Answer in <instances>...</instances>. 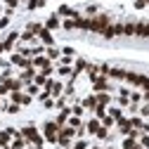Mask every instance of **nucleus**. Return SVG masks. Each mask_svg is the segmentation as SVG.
Wrapping results in <instances>:
<instances>
[{
    "mask_svg": "<svg viewBox=\"0 0 149 149\" xmlns=\"http://www.w3.org/2000/svg\"><path fill=\"white\" fill-rule=\"evenodd\" d=\"M69 125H71V128H81V118H78V116H73V118L69 121Z\"/></svg>",
    "mask_w": 149,
    "mask_h": 149,
    "instance_id": "25",
    "label": "nucleus"
},
{
    "mask_svg": "<svg viewBox=\"0 0 149 149\" xmlns=\"http://www.w3.org/2000/svg\"><path fill=\"white\" fill-rule=\"evenodd\" d=\"M10 97H12V102H14V104H29V102H31V97H29V95H24V92H19V90H14Z\"/></svg>",
    "mask_w": 149,
    "mask_h": 149,
    "instance_id": "4",
    "label": "nucleus"
},
{
    "mask_svg": "<svg viewBox=\"0 0 149 149\" xmlns=\"http://www.w3.org/2000/svg\"><path fill=\"white\" fill-rule=\"evenodd\" d=\"M22 135H24L29 142H33L36 147H40V144H43V135H38V130H36L33 125H26V128L22 130Z\"/></svg>",
    "mask_w": 149,
    "mask_h": 149,
    "instance_id": "2",
    "label": "nucleus"
},
{
    "mask_svg": "<svg viewBox=\"0 0 149 149\" xmlns=\"http://www.w3.org/2000/svg\"><path fill=\"white\" fill-rule=\"evenodd\" d=\"M10 24V19H7V17H0V29H5Z\"/></svg>",
    "mask_w": 149,
    "mask_h": 149,
    "instance_id": "38",
    "label": "nucleus"
},
{
    "mask_svg": "<svg viewBox=\"0 0 149 149\" xmlns=\"http://www.w3.org/2000/svg\"><path fill=\"white\" fill-rule=\"evenodd\" d=\"M142 3H144V5H147V3H149V0H142Z\"/></svg>",
    "mask_w": 149,
    "mask_h": 149,
    "instance_id": "47",
    "label": "nucleus"
},
{
    "mask_svg": "<svg viewBox=\"0 0 149 149\" xmlns=\"http://www.w3.org/2000/svg\"><path fill=\"white\" fill-rule=\"evenodd\" d=\"M29 95H38V85H29Z\"/></svg>",
    "mask_w": 149,
    "mask_h": 149,
    "instance_id": "37",
    "label": "nucleus"
},
{
    "mask_svg": "<svg viewBox=\"0 0 149 149\" xmlns=\"http://www.w3.org/2000/svg\"><path fill=\"white\" fill-rule=\"evenodd\" d=\"M97 71H100L97 66H88V73H90V81H95V78H97Z\"/></svg>",
    "mask_w": 149,
    "mask_h": 149,
    "instance_id": "23",
    "label": "nucleus"
},
{
    "mask_svg": "<svg viewBox=\"0 0 149 149\" xmlns=\"http://www.w3.org/2000/svg\"><path fill=\"white\" fill-rule=\"evenodd\" d=\"M83 107H85V109H95V107H97V97H95V95L85 97V100H83Z\"/></svg>",
    "mask_w": 149,
    "mask_h": 149,
    "instance_id": "10",
    "label": "nucleus"
},
{
    "mask_svg": "<svg viewBox=\"0 0 149 149\" xmlns=\"http://www.w3.org/2000/svg\"><path fill=\"white\" fill-rule=\"evenodd\" d=\"M7 111H10V114H17V111H19V104H10Z\"/></svg>",
    "mask_w": 149,
    "mask_h": 149,
    "instance_id": "35",
    "label": "nucleus"
},
{
    "mask_svg": "<svg viewBox=\"0 0 149 149\" xmlns=\"http://www.w3.org/2000/svg\"><path fill=\"white\" fill-rule=\"evenodd\" d=\"M123 33L125 36H135V24H123Z\"/></svg>",
    "mask_w": 149,
    "mask_h": 149,
    "instance_id": "18",
    "label": "nucleus"
},
{
    "mask_svg": "<svg viewBox=\"0 0 149 149\" xmlns=\"http://www.w3.org/2000/svg\"><path fill=\"white\" fill-rule=\"evenodd\" d=\"M95 97H97V104H102V107H104V104H109V102H111V97H109V95H107V92H100V95H95Z\"/></svg>",
    "mask_w": 149,
    "mask_h": 149,
    "instance_id": "14",
    "label": "nucleus"
},
{
    "mask_svg": "<svg viewBox=\"0 0 149 149\" xmlns=\"http://www.w3.org/2000/svg\"><path fill=\"white\" fill-rule=\"evenodd\" d=\"M33 66H43V69H47L50 66V62H47V57H36L33 62H31Z\"/></svg>",
    "mask_w": 149,
    "mask_h": 149,
    "instance_id": "12",
    "label": "nucleus"
},
{
    "mask_svg": "<svg viewBox=\"0 0 149 149\" xmlns=\"http://www.w3.org/2000/svg\"><path fill=\"white\" fill-rule=\"evenodd\" d=\"M57 26H59V19H57V17H50V19H47V24H45V29H47V31L57 29Z\"/></svg>",
    "mask_w": 149,
    "mask_h": 149,
    "instance_id": "15",
    "label": "nucleus"
},
{
    "mask_svg": "<svg viewBox=\"0 0 149 149\" xmlns=\"http://www.w3.org/2000/svg\"><path fill=\"white\" fill-rule=\"evenodd\" d=\"M140 144H142L144 149H149V135H147V133H142V137H140Z\"/></svg>",
    "mask_w": 149,
    "mask_h": 149,
    "instance_id": "24",
    "label": "nucleus"
},
{
    "mask_svg": "<svg viewBox=\"0 0 149 149\" xmlns=\"http://www.w3.org/2000/svg\"><path fill=\"white\" fill-rule=\"evenodd\" d=\"M5 85H7V90H12V92H14V90H19V88H22V81H14V78H7V81H5Z\"/></svg>",
    "mask_w": 149,
    "mask_h": 149,
    "instance_id": "11",
    "label": "nucleus"
},
{
    "mask_svg": "<svg viewBox=\"0 0 149 149\" xmlns=\"http://www.w3.org/2000/svg\"><path fill=\"white\" fill-rule=\"evenodd\" d=\"M36 85H45V81H47V76H43V73H36Z\"/></svg>",
    "mask_w": 149,
    "mask_h": 149,
    "instance_id": "22",
    "label": "nucleus"
},
{
    "mask_svg": "<svg viewBox=\"0 0 149 149\" xmlns=\"http://www.w3.org/2000/svg\"><path fill=\"white\" fill-rule=\"evenodd\" d=\"M19 38H22V40H33V33H31V31H26L24 36H19Z\"/></svg>",
    "mask_w": 149,
    "mask_h": 149,
    "instance_id": "34",
    "label": "nucleus"
},
{
    "mask_svg": "<svg viewBox=\"0 0 149 149\" xmlns=\"http://www.w3.org/2000/svg\"><path fill=\"white\" fill-rule=\"evenodd\" d=\"M64 29H76V24H73V19H66V22H64Z\"/></svg>",
    "mask_w": 149,
    "mask_h": 149,
    "instance_id": "36",
    "label": "nucleus"
},
{
    "mask_svg": "<svg viewBox=\"0 0 149 149\" xmlns=\"http://www.w3.org/2000/svg\"><path fill=\"white\" fill-rule=\"evenodd\" d=\"M38 38H40L47 47H50V45H52V40H54V38H52V33H50L47 29H40V31H38Z\"/></svg>",
    "mask_w": 149,
    "mask_h": 149,
    "instance_id": "6",
    "label": "nucleus"
},
{
    "mask_svg": "<svg viewBox=\"0 0 149 149\" xmlns=\"http://www.w3.org/2000/svg\"><path fill=\"white\" fill-rule=\"evenodd\" d=\"M12 64H19V66H26V69H29V66H33V64H31V59H24L22 54H12Z\"/></svg>",
    "mask_w": 149,
    "mask_h": 149,
    "instance_id": "8",
    "label": "nucleus"
},
{
    "mask_svg": "<svg viewBox=\"0 0 149 149\" xmlns=\"http://www.w3.org/2000/svg\"><path fill=\"white\" fill-rule=\"evenodd\" d=\"M109 69H111V66H107V64H102V66H100V71L104 73V76H107V73H109Z\"/></svg>",
    "mask_w": 149,
    "mask_h": 149,
    "instance_id": "41",
    "label": "nucleus"
},
{
    "mask_svg": "<svg viewBox=\"0 0 149 149\" xmlns=\"http://www.w3.org/2000/svg\"><path fill=\"white\" fill-rule=\"evenodd\" d=\"M47 57H50V59H52V57H59V52L54 50V47H50V50H47Z\"/></svg>",
    "mask_w": 149,
    "mask_h": 149,
    "instance_id": "32",
    "label": "nucleus"
},
{
    "mask_svg": "<svg viewBox=\"0 0 149 149\" xmlns=\"http://www.w3.org/2000/svg\"><path fill=\"white\" fill-rule=\"evenodd\" d=\"M52 92H54V95H59V92H62V85L54 83V85H52Z\"/></svg>",
    "mask_w": 149,
    "mask_h": 149,
    "instance_id": "39",
    "label": "nucleus"
},
{
    "mask_svg": "<svg viewBox=\"0 0 149 149\" xmlns=\"http://www.w3.org/2000/svg\"><path fill=\"white\" fill-rule=\"evenodd\" d=\"M71 114H73V116H83V107H81V104H78V107H73V109H71Z\"/></svg>",
    "mask_w": 149,
    "mask_h": 149,
    "instance_id": "27",
    "label": "nucleus"
},
{
    "mask_svg": "<svg viewBox=\"0 0 149 149\" xmlns=\"http://www.w3.org/2000/svg\"><path fill=\"white\" fill-rule=\"evenodd\" d=\"M95 116H97V118H104V116H107V109H104L102 104H97V107H95Z\"/></svg>",
    "mask_w": 149,
    "mask_h": 149,
    "instance_id": "19",
    "label": "nucleus"
},
{
    "mask_svg": "<svg viewBox=\"0 0 149 149\" xmlns=\"http://www.w3.org/2000/svg\"><path fill=\"white\" fill-rule=\"evenodd\" d=\"M102 123H104V128H109L111 123H114V118H111V116H104V118H102Z\"/></svg>",
    "mask_w": 149,
    "mask_h": 149,
    "instance_id": "31",
    "label": "nucleus"
},
{
    "mask_svg": "<svg viewBox=\"0 0 149 149\" xmlns=\"http://www.w3.org/2000/svg\"><path fill=\"white\" fill-rule=\"evenodd\" d=\"M100 128H102L100 121H90V123L85 125V130H90V133H95V135H97V130H100Z\"/></svg>",
    "mask_w": 149,
    "mask_h": 149,
    "instance_id": "16",
    "label": "nucleus"
},
{
    "mask_svg": "<svg viewBox=\"0 0 149 149\" xmlns=\"http://www.w3.org/2000/svg\"><path fill=\"white\" fill-rule=\"evenodd\" d=\"M36 78V71H33V66H29L24 73H22V81H33Z\"/></svg>",
    "mask_w": 149,
    "mask_h": 149,
    "instance_id": "13",
    "label": "nucleus"
},
{
    "mask_svg": "<svg viewBox=\"0 0 149 149\" xmlns=\"http://www.w3.org/2000/svg\"><path fill=\"white\" fill-rule=\"evenodd\" d=\"M107 135H109V130H107V128H104V125H102V128H100V130H97V137H100V140H104V137H107Z\"/></svg>",
    "mask_w": 149,
    "mask_h": 149,
    "instance_id": "26",
    "label": "nucleus"
},
{
    "mask_svg": "<svg viewBox=\"0 0 149 149\" xmlns=\"http://www.w3.org/2000/svg\"><path fill=\"white\" fill-rule=\"evenodd\" d=\"M130 125L137 128V130H142V121H140V118H133V121H130Z\"/></svg>",
    "mask_w": 149,
    "mask_h": 149,
    "instance_id": "29",
    "label": "nucleus"
},
{
    "mask_svg": "<svg viewBox=\"0 0 149 149\" xmlns=\"http://www.w3.org/2000/svg\"><path fill=\"white\" fill-rule=\"evenodd\" d=\"M85 147H88V142H78L76 147H73V149H85Z\"/></svg>",
    "mask_w": 149,
    "mask_h": 149,
    "instance_id": "43",
    "label": "nucleus"
},
{
    "mask_svg": "<svg viewBox=\"0 0 149 149\" xmlns=\"http://www.w3.org/2000/svg\"><path fill=\"white\" fill-rule=\"evenodd\" d=\"M45 0H29V10H36V7H43Z\"/></svg>",
    "mask_w": 149,
    "mask_h": 149,
    "instance_id": "20",
    "label": "nucleus"
},
{
    "mask_svg": "<svg viewBox=\"0 0 149 149\" xmlns=\"http://www.w3.org/2000/svg\"><path fill=\"white\" fill-rule=\"evenodd\" d=\"M43 104H45V107H47V109H52V107H54V102H52V100H50V97H47V100H43Z\"/></svg>",
    "mask_w": 149,
    "mask_h": 149,
    "instance_id": "40",
    "label": "nucleus"
},
{
    "mask_svg": "<svg viewBox=\"0 0 149 149\" xmlns=\"http://www.w3.org/2000/svg\"><path fill=\"white\" fill-rule=\"evenodd\" d=\"M59 73H62V76H71V73H73V71H71L69 66H62V69H59Z\"/></svg>",
    "mask_w": 149,
    "mask_h": 149,
    "instance_id": "30",
    "label": "nucleus"
},
{
    "mask_svg": "<svg viewBox=\"0 0 149 149\" xmlns=\"http://www.w3.org/2000/svg\"><path fill=\"white\" fill-rule=\"evenodd\" d=\"M5 3H7L10 7H17V3H19V0H5Z\"/></svg>",
    "mask_w": 149,
    "mask_h": 149,
    "instance_id": "44",
    "label": "nucleus"
},
{
    "mask_svg": "<svg viewBox=\"0 0 149 149\" xmlns=\"http://www.w3.org/2000/svg\"><path fill=\"white\" fill-rule=\"evenodd\" d=\"M109 76L111 78H118V81H125V71L123 69H109Z\"/></svg>",
    "mask_w": 149,
    "mask_h": 149,
    "instance_id": "9",
    "label": "nucleus"
},
{
    "mask_svg": "<svg viewBox=\"0 0 149 149\" xmlns=\"http://www.w3.org/2000/svg\"><path fill=\"white\" fill-rule=\"evenodd\" d=\"M0 64H3V59H0Z\"/></svg>",
    "mask_w": 149,
    "mask_h": 149,
    "instance_id": "49",
    "label": "nucleus"
},
{
    "mask_svg": "<svg viewBox=\"0 0 149 149\" xmlns=\"http://www.w3.org/2000/svg\"><path fill=\"white\" fill-rule=\"evenodd\" d=\"M135 36L149 38V24H135Z\"/></svg>",
    "mask_w": 149,
    "mask_h": 149,
    "instance_id": "7",
    "label": "nucleus"
},
{
    "mask_svg": "<svg viewBox=\"0 0 149 149\" xmlns=\"http://www.w3.org/2000/svg\"><path fill=\"white\" fill-rule=\"evenodd\" d=\"M92 149H100V147H92Z\"/></svg>",
    "mask_w": 149,
    "mask_h": 149,
    "instance_id": "48",
    "label": "nucleus"
},
{
    "mask_svg": "<svg viewBox=\"0 0 149 149\" xmlns=\"http://www.w3.org/2000/svg\"><path fill=\"white\" fill-rule=\"evenodd\" d=\"M107 26H109V17H104V14L95 17V19H88V31H97V33H102Z\"/></svg>",
    "mask_w": 149,
    "mask_h": 149,
    "instance_id": "1",
    "label": "nucleus"
},
{
    "mask_svg": "<svg viewBox=\"0 0 149 149\" xmlns=\"http://www.w3.org/2000/svg\"><path fill=\"white\" fill-rule=\"evenodd\" d=\"M135 147V137H125L123 140V149H133Z\"/></svg>",
    "mask_w": 149,
    "mask_h": 149,
    "instance_id": "21",
    "label": "nucleus"
},
{
    "mask_svg": "<svg viewBox=\"0 0 149 149\" xmlns=\"http://www.w3.org/2000/svg\"><path fill=\"white\" fill-rule=\"evenodd\" d=\"M109 116L114 118V121H118V118H121L123 114H121V109H118V107H114V109H109Z\"/></svg>",
    "mask_w": 149,
    "mask_h": 149,
    "instance_id": "17",
    "label": "nucleus"
},
{
    "mask_svg": "<svg viewBox=\"0 0 149 149\" xmlns=\"http://www.w3.org/2000/svg\"><path fill=\"white\" fill-rule=\"evenodd\" d=\"M133 149H144V147H142V144H135V147H133Z\"/></svg>",
    "mask_w": 149,
    "mask_h": 149,
    "instance_id": "46",
    "label": "nucleus"
},
{
    "mask_svg": "<svg viewBox=\"0 0 149 149\" xmlns=\"http://www.w3.org/2000/svg\"><path fill=\"white\" fill-rule=\"evenodd\" d=\"M92 88H95V90H97V92H104V90H107V88H109V83H107V76H102V78H100V76H97V78H95V81H92Z\"/></svg>",
    "mask_w": 149,
    "mask_h": 149,
    "instance_id": "5",
    "label": "nucleus"
},
{
    "mask_svg": "<svg viewBox=\"0 0 149 149\" xmlns=\"http://www.w3.org/2000/svg\"><path fill=\"white\" fill-rule=\"evenodd\" d=\"M130 100H133V102H140L142 95H140V92H130Z\"/></svg>",
    "mask_w": 149,
    "mask_h": 149,
    "instance_id": "33",
    "label": "nucleus"
},
{
    "mask_svg": "<svg viewBox=\"0 0 149 149\" xmlns=\"http://www.w3.org/2000/svg\"><path fill=\"white\" fill-rule=\"evenodd\" d=\"M12 149H24V140H22V137H17V140H14V147H12Z\"/></svg>",
    "mask_w": 149,
    "mask_h": 149,
    "instance_id": "28",
    "label": "nucleus"
},
{
    "mask_svg": "<svg viewBox=\"0 0 149 149\" xmlns=\"http://www.w3.org/2000/svg\"><path fill=\"white\" fill-rule=\"evenodd\" d=\"M43 130H45V140H47V142H57V133H59V125H57V123L47 121Z\"/></svg>",
    "mask_w": 149,
    "mask_h": 149,
    "instance_id": "3",
    "label": "nucleus"
},
{
    "mask_svg": "<svg viewBox=\"0 0 149 149\" xmlns=\"http://www.w3.org/2000/svg\"><path fill=\"white\" fill-rule=\"evenodd\" d=\"M142 114H144V116H149V107H144V109H142Z\"/></svg>",
    "mask_w": 149,
    "mask_h": 149,
    "instance_id": "45",
    "label": "nucleus"
},
{
    "mask_svg": "<svg viewBox=\"0 0 149 149\" xmlns=\"http://www.w3.org/2000/svg\"><path fill=\"white\" fill-rule=\"evenodd\" d=\"M7 92H10V90H7V85L3 83V85H0V95H7Z\"/></svg>",
    "mask_w": 149,
    "mask_h": 149,
    "instance_id": "42",
    "label": "nucleus"
}]
</instances>
